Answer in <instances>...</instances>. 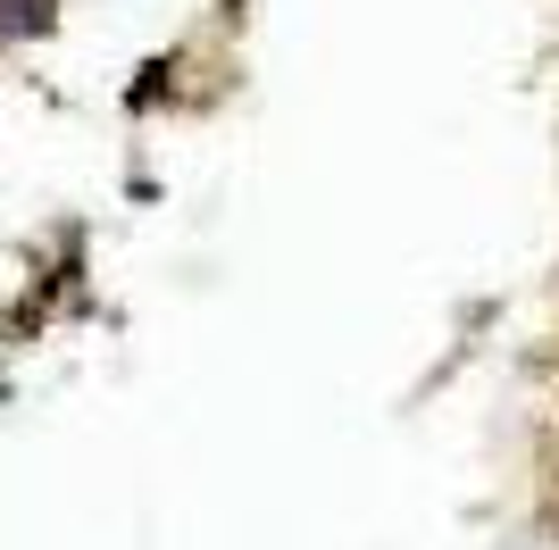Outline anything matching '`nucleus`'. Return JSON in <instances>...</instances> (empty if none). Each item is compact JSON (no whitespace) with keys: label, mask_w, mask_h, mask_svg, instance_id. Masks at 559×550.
<instances>
[{"label":"nucleus","mask_w":559,"mask_h":550,"mask_svg":"<svg viewBox=\"0 0 559 550\" xmlns=\"http://www.w3.org/2000/svg\"><path fill=\"white\" fill-rule=\"evenodd\" d=\"M0 25H9V34H43V25H50V0H0Z\"/></svg>","instance_id":"nucleus-1"}]
</instances>
